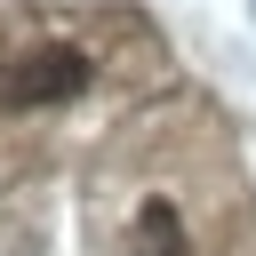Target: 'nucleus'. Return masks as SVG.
Listing matches in <instances>:
<instances>
[{
	"label": "nucleus",
	"instance_id": "f03ea898",
	"mask_svg": "<svg viewBox=\"0 0 256 256\" xmlns=\"http://www.w3.org/2000/svg\"><path fill=\"white\" fill-rule=\"evenodd\" d=\"M144 240H152V248H160V256H184V232H176V216H168V208H160V200H152V208H144Z\"/></svg>",
	"mask_w": 256,
	"mask_h": 256
},
{
	"label": "nucleus",
	"instance_id": "f257e3e1",
	"mask_svg": "<svg viewBox=\"0 0 256 256\" xmlns=\"http://www.w3.org/2000/svg\"><path fill=\"white\" fill-rule=\"evenodd\" d=\"M88 88V56L80 48H32L0 72V104L8 112H40V104H72Z\"/></svg>",
	"mask_w": 256,
	"mask_h": 256
}]
</instances>
